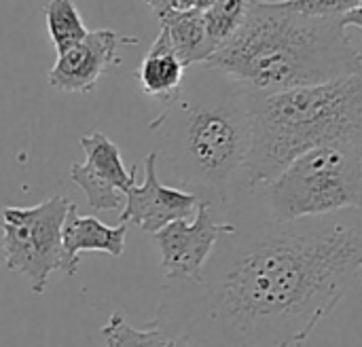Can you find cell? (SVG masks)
Here are the masks:
<instances>
[{"label": "cell", "instance_id": "30bf717a", "mask_svg": "<svg viewBox=\"0 0 362 347\" xmlns=\"http://www.w3.org/2000/svg\"><path fill=\"white\" fill-rule=\"evenodd\" d=\"M119 34L112 30H91L76 45L57 53L49 70V85L66 93H87L115 61Z\"/></svg>", "mask_w": 362, "mask_h": 347}, {"label": "cell", "instance_id": "6da1fadb", "mask_svg": "<svg viewBox=\"0 0 362 347\" xmlns=\"http://www.w3.org/2000/svg\"><path fill=\"white\" fill-rule=\"evenodd\" d=\"M361 276V208L263 216L221 235L197 278H165L148 327L185 347H303Z\"/></svg>", "mask_w": 362, "mask_h": 347}, {"label": "cell", "instance_id": "4fadbf2b", "mask_svg": "<svg viewBox=\"0 0 362 347\" xmlns=\"http://www.w3.org/2000/svg\"><path fill=\"white\" fill-rule=\"evenodd\" d=\"M165 25L172 47L185 68L195 64H204L212 57L214 47L206 32L204 11L195 8H174L165 17L159 19Z\"/></svg>", "mask_w": 362, "mask_h": 347}, {"label": "cell", "instance_id": "52a82bcc", "mask_svg": "<svg viewBox=\"0 0 362 347\" xmlns=\"http://www.w3.org/2000/svg\"><path fill=\"white\" fill-rule=\"evenodd\" d=\"M231 220H216L208 201H197L195 218H178L151 233L165 278H197L221 235L231 233Z\"/></svg>", "mask_w": 362, "mask_h": 347}, {"label": "cell", "instance_id": "7a4b0ae2", "mask_svg": "<svg viewBox=\"0 0 362 347\" xmlns=\"http://www.w3.org/2000/svg\"><path fill=\"white\" fill-rule=\"evenodd\" d=\"M148 129L157 138V170L176 182V189L208 201L212 212L246 189L248 89L218 68L195 64Z\"/></svg>", "mask_w": 362, "mask_h": 347}, {"label": "cell", "instance_id": "3957f363", "mask_svg": "<svg viewBox=\"0 0 362 347\" xmlns=\"http://www.w3.org/2000/svg\"><path fill=\"white\" fill-rule=\"evenodd\" d=\"M350 25L362 28L361 8L316 17L291 8L286 0H248L240 28L204 64L257 93L329 83L362 72Z\"/></svg>", "mask_w": 362, "mask_h": 347}, {"label": "cell", "instance_id": "d6986e66", "mask_svg": "<svg viewBox=\"0 0 362 347\" xmlns=\"http://www.w3.org/2000/svg\"><path fill=\"white\" fill-rule=\"evenodd\" d=\"M214 0H178V8H195V11H206Z\"/></svg>", "mask_w": 362, "mask_h": 347}, {"label": "cell", "instance_id": "9a60e30c", "mask_svg": "<svg viewBox=\"0 0 362 347\" xmlns=\"http://www.w3.org/2000/svg\"><path fill=\"white\" fill-rule=\"evenodd\" d=\"M100 335L104 337L106 347H185L176 337L148 327L144 331L134 329L127 318L119 312H115L108 322L102 327Z\"/></svg>", "mask_w": 362, "mask_h": 347}, {"label": "cell", "instance_id": "8992f818", "mask_svg": "<svg viewBox=\"0 0 362 347\" xmlns=\"http://www.w3.org/2000/svg\"><path fill=\"white\" fill-rule=\"evenodd\" d=\"M70 204L55 195L32 208L8 206L2 210L4 265L23 276L36 295H42L49 276L62 269V225Z\"/></svg>", "mask_w": 362, "mask_h": 347}, {"label": "cell", "instance_id": "5bb4252c", "mask_svg": "<svg viewBox=\"0 0 362 347\" xmlns=\"http://www.w3.org/2000/svg\"><path fill=\"white\" fill-rule=\"evenodd\" d=\"M42 17L47 21L49 38L57 53L70 49L89 32L74 6V0H45Z\"/></svg>", "mask_w": 362, "mask_h": 347}, {"label": "cell", "instance_id": "8fae6325", "mask_svg": "<svg viewBox=\"0 0 362 347\" xmlns=\"http://www.w3.org/2000/svg\"><path fill=\"white\" fill-rule=\"evenodd\" d=\"M125 235L127 223L108 227L95 216H81L76 206L70 204L62 225V271L66 276H74L83 252L121 257L125 252Z\"/></svg>", "mask_w": 362, "mask_h": 347}, {"label": "cell", "instance_id": "ba28073f", "mask_svg": "<svg viewBox=\"0 0 362 347\" xmlns=\"http://www.w3.org/2000/svg\"><path fill=\"white\" fill-rule=\"evenodd\" d=\"M81 146L85 163L70 165V180L85 193L89 208L98 212L123 208L125 193L136 184L138 165L127 170L119 146L102 131L83 136Z\"/></svg>", "mask_w": 362, "mask_h": 347}, {"label": "cell", "instance_id": "7c38bea8", "mask_svg": "<svg viewBox=\"0 0 362 347\" xmlns=\"http://www.w3.org/2000/svg\"><path fill=\"white\" fill-rule=\"evenodd\" d=\"M185 66L180 64L165 25L159 28V36L146 51L138 68V85L144 95L168 100L180 87Z\"/></svg>", "mask_w": 362, "mask_h": 347}, {"label": "cell", "instance_id": "2e32d148", "mask_svg": "<svg viewBox=\"0 0 362 347\" xmlns=\"http://www.w3.org/2000/svg\"><path fill=\"white\" fill-rule=\"evenodd\" d=\"M246 6H248V0H214L204 11L206 32L214 51L223 42H227L233 36V32L240 28L246 15Z\"/></svg>", "mask_w": 362, "mask_h": 347}, {"label": "cell", "instance_id": "277c9868", "mask_svg": "<svg viewBox=\"0 0 362 347\" xmlns=\"http://www.w3.org/2000/svg\"><path fill=\"white\" fill-rule=\"evenodd\" d=\"M246 191L272 182L295 157L341 140H362V72L320 85L248 91Z\"/></svg>", "mask_w": 362, "mask_h": 347}, {"label": "cell", "instance_id": "ac0fdd59", "mask_svg": "<svg viewBox=\"0 0 362 347\" xmlns=\"http://www.w3.org/2000/svg\"><path fill=\"white\" fill-rule=\"evenodd\" d=\"M151 8H153V13L161 19V17H165L168 13H172L174 8H178V0H144Z\"/></svg>", "mask_w": 362, "mask_h": 347}, {"label": "cell", "instance_id": "5b68a950", "mask_svg": "<svg viewBox=\"0 0 362 347\" xmlns=\"http://www.w3.org/2000/svg\"><path fill=\"white\" fill-rule=\"evenodd\" d=\"M263 193L265 216L297 220L362 204V140L314 146L295 157Z\"/></svg>", "mask_w": 362, "mask_h": 347}, {"label": "cell", "instance_id": "9c48e42d", "mask_svg": "<svg viewBox=\"0 0 362 347\" xmlns=\"http://www.w3.org/2000/svg\"><path fill=\"white\" fill-rule=\"evenodd\" d=\"M144 182L134 184L123 199L119 223H134L146 233H155L172 220L191 218L197 208V197L189 191L168 187L157 172V155L151 151L142 163Z\"/></svg>", "mask_w": 362, "mask_h": 347}, {"label": "cell", "instance_id": "e0dca14e", "mask_svg": "<svg viewBox=\"0 0 362 347\" xmlns=\"http://www.w3.org/2000/svg\"><path fill=\"white\" fill-rule=\"evenodd\" d=\"M291 8L316 17H344L361 8L362 0H286Z\"/></svg>", "mask_w": 362, "mask_h": 347}]
</instances>
